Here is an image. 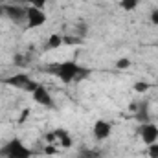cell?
Wrapping results in <instances>:
<instances>
[{
	"label": "cell",
	"instance_id": "obj_1",
	"mask_svg": "<svg viewBox=\"0 0 158 158\" xmlns=\"http://www.w3.org/2000/svg\"><path fill=\"white\" fill-rule=\"evenodd\" d=\"M46 72H50L52 76L63 81L64 85H70V83H76V81H83L90 76V68L79 64L77 61H61V63H55L52 64L50 68H46Z\"/></svg>",
	"mask_w": 158,
	"mask_h": 158
},
{
	"label": "cell",
	"instance_id": "obj_2",
	"mask_svg": "<svg viewBox=\"0 0 158 158\" xmlns=\"http://www.w3.org/2000/svg\"><path fill=\"white\" fill-rule=\"evenodd\" d=\"M31 149L17 136H13L0 147V158H31Z\"/></svg>",
	"mask_w": 158,
	"mask_h": 158
},
{
	"label": "cell",
	"instance_id": "obj_3",
	"mask_svg": "<svg viewBox=\"0 0 158 158\" xmlns=\"http://www.w3.org/2000/svg\"><path fill=\"white\" fill-rule=\"evenodd\" d=\"M2 83L7 85V86H13V88H19V90L30 92V94H31V92L40 85V83H37L35 79H31V76H28V74H24V72L15 74V76H9V77L4 79Z\"/></svg>",
	"mask_w": 158,
	"mask_h": 158
},
{
	"label": "cell",
	"instance_id": "obj_4",
	"mask_svg": "<svg viewBox=\"0 0 158 158\" xmlns=\"http://www.w3.org/2000/svg\"><path fill=\"white\" fill-rule=\"evenodd\" d=\"M31 99H33L37 105L46 107V109H50V110H55V109H57V103H55L53 96L50 94V90H48L44 85H39V86L31 92Z\"/></svg>",
	"mask_w": 158,
	"mask_h": 158
},
{
	"label": "cell",
	"instance_id": "obj_5",
	"mask_svg": "<svg viewBox=\"0 0 158 158\" xmlns=\"http://www.w3.org/2000/svg\"><path fill=\"white\" fill-rule=\"evenodd\" d=\"M48 20L44 9H39L35 6H26V26L30 30H35V28H40L44 26Z\"/></svg>",
	"mask_w": 158,
	"mask_h": 158
},
{
	"label": "cell",
	"instance_id": "obj_6",
	"mask_svg": "<svg viewBox=\"0 0 158 158\" xmlns=\"http://www.w3.org/2000/svg\"><path fill=\"white\" fill-rule=\"evenodd\" d=\"M138 134H140L142 142L145 143V147H149V145H153V143L158 142V125L153 123V119L147 121V123H140Z\"/></svg>",
	"mask_w": 158,
	"mask_h": 158
},
{
	"label": "cell",
	"instance_id": "obj_7",
	"mask_svg": "<svg viewBox=\"0 0 158 158\" xmlns=\"http://www.w3.org/2000/svg\"><path fill=\"white\" fill-rule=\"evenodd\" d=\"M4 17H6L7 20H11L13 24L26 22V6H19V4H6V6H4Z\"/></svg>",
	"mask_w": 158,
	"mask_h": 158
},
{
	"label": "cell",
	"instance_id": "obj_8",
	"mask_svg": "<svg viewBox=\"0 0 158 158\" xmlns=\"http://www.w3.org/2000/svg\"><path fill=\"white\" fill-rule=\"evenodd\" d=\"M92 134L98 142H103L107 138H110L112 134V123L107 121V119H98L94 125H92Z\"/></svg>",
	"mask_w": 158,
	"mask_h": 158
},
{
	"label": "cell",
	"instance_id": "obj_9",
	"mask_svg": "<svg viewBox=\"0 0 158 158\" xmlns=\"http://www.w3.org/2000/svg\"><path fill=\"white\" fill-rule=\"evenodd\" d=\"M53 134H55V140H59V143H61L64 149H70V147L74 145V140H72V136H70V132H68L66 129H55Z\"/></svg>",
	"mask_w": 158,
	"mask_h": 158
},
{
	"label": "cell",
	"instance_id": "obj_10",
	"mask_svg": "<svg viewBox=\"0 0 158 158\" xmlns=\"http://www.w3.org/2000/svg\"><path fill=\"white\" fill-rule=\"evenodd\" d=\"M64 44V37L63 35H59V33H52L48 40H46V44H44V50H57V48H61Z\"/></svg>",
	"mask_w": 158,
	"mask_h": 158
},
{
	"label": "cell",
	"instance_id": "obj_11",
	"mask_svg": "<svg viewBox=\"0 0 158 158\" xmlns=\"http://www.w3.org/2000/svg\"><path fill=\"white\" fill-rule=\"evenodd\" d=\"M147 107H149L147 103H142V105H140V109L136 110V119H138V123H147V121H151L149 109H147Z\"/></svg>",
	"mask_w": 158,
	"mask_h": 158
},
{
	"label": "cell",
	"instance_id": "obj_12",
	"mask_svg": "<svg viewBox=\"0 0 158 158\" xmlns=\"http://www.w3.org/2000/svg\"><path fill=\"white\" fill-rule=\"evenodd\" d=\"M76 158H103V153L99 149H83L77 153Z\"/></svg>",
	"mask_w": 158,
	"mask_h": 158
},
{
	"label": "cell",
	"instance_id": "obj_13",
	"mask_svg": "<svg viewBox=\"0 0 158 158\" xmlns=\"http://www.w3.org/2000/svg\"><path fill=\"white\" fill-rule=\"evenodd\" d=\"M138 4H140V0H119V7L123 9V11H134L136 7H138Z\"/></svg>",
	"mask_w": 158,
	"mask_h": 158
},
{
	"label": "cell",
	"instance_id": "obj_14",
	"mask_svg": "<svg viewBox=\"0 0 158 158\" xmlns=\"http://www.w3.org/2000/svg\"><path fill=\"white\" fill-rule=\"evenodd\" d=\"M116 68H118V70H129V68H131V59H129V57L118 59V61H116Z\"/></svg>",
	"mask_w": 158,
	"mask_h": 158
},
{
	"label": "cell",
	"instance_id": "obj_15",
	"mask_svg": "<svg viewBox=\"0 0 158 158\" xmlns=\"http://www.w3.org/2000/svg\"><path fill=\"white\" fill-rule=\"evenodd\" d=\"M132 88H134V92L143 94V92L149 88V85H147V83H143V81H138V83H134V86H132Z\"/></svg>",
	"mask_w": 158,
	"mask_h": 158
},
{
	"label": "cell",
	"instance_id": "obj_16",
	"mask_svg": "<svg viewBox=\"0 0 158 158\" xmlns=\"http://www.w3.org/2000/svg\"><path fill=\"white\" fill-rule=\"evenodd\" d=\"M22 2H26L28 6H35V7H39V9H44V6H46L48 0H22Z\"/></svg>",
	"mask_w": 158,
	"mask_h": 158
},
{
	"label": "cell",
	"instance_id": "obj_17",
	"mask_svg": "<svg viewBox=\"0 0 158 158\" xmlns=\"http://www.w3.org/2000/svg\"><path fill=\"white\" fill-rule=\"evenodd\" d=\"M147 156L149 158H158V142L147 147Z\"/></svg>",
	"mask_w": 158,
	"mask_h": 158
},
{
	"label": "cell",
	"instance_id": "obj_18",
	"mask_svg": "<svg viewBox=\"0 0 158 158\" xmlns=\"http://www.w3.org/2000/svg\"><path fill=\"white\" fill-rule=\"evenodd\" d=\"M149 20H151L155 26H158V9H153V11H151V15H149Z\"/></svg>",
	"mask_w": 158,
	"mask_h": 158
},
{
	"label": "cell",
	"instance_id": "obj_19",
	"mask_svg": "<svg viewBox=\"0 0 158 158\" xmlns=\"http://www.w3.org/2000/svg\"><path fill=\"white\" fill-rule=\"evenodd\" d=\"M44 138H46V142H48V143L55 142V134H53V131H52V132H46V134H44Z\"/></svg>",
	"mask_w": 158,
	"mask_h": 158
},
{
	"label": "cell",
	"instance_id": "obj_20",
	"mask_svg": "<svg viewBox=\"0 0 158 158\" xmlns=\"http://www.w3.org/2000/svg\"><path fill=\"white\" fill-rule=\"evenodd\" d=\"M44 153H46V155H55L57 151H55V147H52V145H46V147H44Z\"/></svg>",
	"mask_w": 158,
	"mask_h": 158
},
{
	"label": "cell",
	"instance_id": "obj_21",
	"mask_svg": "<svg viewBox=\"0 0 158 158\" xmlns=\"http://www.w3.org/2000/svg\"><path fill=\"white\" fill-rule=\"evenodd\" d=\"M0 17H4V6H0Z\"/></svg>",
	"mask_w": 158,
	"mask_h": 158
}]
</instances>
